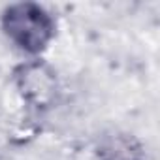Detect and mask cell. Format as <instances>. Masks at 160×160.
Masks as SVG:
<instances>
[{"label":"cell","instance_id":"obj_1","mask_svg":"<svg viewBox=\"0 0 160 160\" xmlns=\"http://www.w3.org/2000/svg\"><path fill=\"white\" fill-rule=\"evenodd\" d=\"M0 30L17 51L42 58L57 36V19L40 2H12L0 12Z\"/></svg>","mask_w":160,"mask_h":160},{"label":"cell","instance_id":"obj_2","mask_svg":"<svg viewBox=\"0 0 160 160\" xmlns=\"http://www.w3.org/2000/svg\"><path fill=\"white\" fill-rule=\"evenodd\" d=\"M12 83L21 100L36 109L47 111L60 98V79L57 70L43 58H28L12 72Z\"/></svg>","mask_w":160,"mask_h":160},{"label":"cell","instance_id":"obj_3","mask_svg":"<svg viewBox=\"0 0 160 160\" xmlns=\"http://www.w3.org/2000/svg\"><path fill=\"white\" fill-rule=\"evenodd\" d=\"M100 160H145L141 143L130 134L115 132L106 136L98 147Z\"/></svg>","mask_w":160,"mask_h":160}]
</instances>
